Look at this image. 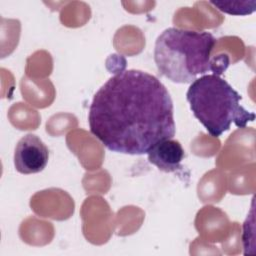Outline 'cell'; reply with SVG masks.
<instances>
[{"instance_id": "6da1fadb", "label": "cell", "mask_w": 256, "mask_h": 256, "mask_svg": "<svg viewBox=\"0 0 256 256\" xmlns=\"http://www.w3.org/2000/svg\"><path fill=\"white\" fill-rule=\"evenodd\" d=\"M88 123L107 149L130 155L147 154L176 132L168 90L154 75L136 69L115 74L99 88L89 107Z\"/></svg>"}, {"instance_id": "7a4b0ae2", "label": "cell", "mask_w": 256, "mask_h": 256, "mask_svg": "<svg viewBox=\"0 0 256 256\" xmlns=\"http://www.w3.org/2000/svg\"><path fill=\"white\" fill-rule=\"evenodd\" d=\"M216 38L206 31L167 28L156 39L154 61L158 72L174 83H192L200 74L215 71L211 52Z\"/></svg>"}, {"instance_id": "3957f363", "label": "cell", "mask_w": 256, "mask_h": 256, "mask_svg": "<svg viewBox=\"0 0 256 256\" xmlns=\"http://www.w3.org/2000/svg\"><path fill=\"white\" fill-rule=\"evenodd\" d=\"M186 98L194 116L213 137L221 136L232 124L245 128L255 120V114L240 104L242 96L216 73L196 78Z\"/></svg>"}, {"instance_id": "277c9868", "label": "cell", "mask_w": 256, "mask_h": 256, "mask_svg": "<svg viewBox=\"0 0 256 256\" xmlns=\"http://www.w3.org/2000/svg\"><path fill=\"white\" fill-rule=\"evenodd\" d=\"M49 160V150L44 142L35 134L23 136L14 151V166L21 174L41 172Z\"/></svg>"}, {"instance_id": "5b68a950", "label": "cell", "mask_w": 256, "mask_h": 256, "mask_svg": "<svg viewBox=\"0 0 256 256\" xmlns=\"http://www.w3.org/2000/svg\"><path fill=\"white\" fill-rule=\"evenodd\" d=\"M148 160L159 170L171 173L181 168L185 153L179 141L165 139L157 142L147 152Z\"/></svg>"}, {"instance_id": "8992f818", "label": "cell", "mask_w": 256, "mask_h": 256, "mask_svg": "<svg viewBox=\"0 0 256 256\" xmlns=\"http://www.w3.org/2000/svg\"><path fill=\"white\" fill-rule=\"evenodd\" d=\"M218 10L237 16H244L253 13L256 10V1H211Z\"/></svg>"}]
</instances>
